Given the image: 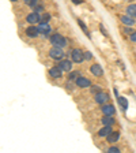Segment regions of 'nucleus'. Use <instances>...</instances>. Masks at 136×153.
<instances>
[{"mask_svg":"<svg viewBox=\"0 0 136 153\" xmlns=\"http://www.w3.org/2000/svg\"><path fill=\"white\" fill-rule=\"evenodd\" d=\"M108 152H110V153H118L120 152V149L118 148H114V146H112V148H109V150Z\"/></svg>","mask_w":136,"mask_h":153,"instance_id":"nucleus-26","label":"nucleus"},{"mask_svg":"<svg viewBox=\"0 0 136 153\" xmlns=\"http://www.w3.org/2000/svg\"><path fill=\"white\" fill-rule=\"evenodd\" d=\"M118 138H120V133H117V131H112L108 137H106V140H108L109 143H114V142H117L118 141Z\"/></svg>","mask_w":136,"mask_h":153,"instance_id":"nucleus-12","label":"nucleus"},{"mask_svg":"<svg viewBox=\"0 0 136 153\" xmlns=\"http://www.w3.org/2000/svg\"><path fill=\"white\" fill-rule=\"evenodd\" d=\"M59 67H60L63 71H71V70H72L71 60H63V59H61L60 63H59Z\"/></svg>","mask_w":136,"mask_h":153,"instance_id":"nucleus-10","label":"nucleus"},{"mask_svg":"<svg viewBox=\"0 0 136 153\" xmlns=\"http://www.w3.org/2000/svg\"><path fill=\"white\" fill-rule=\"evenodd\" d=\"M99 29H101V33H102V34H104V36H106V37H108V32H106V29L104 27V25H102V23H101V25H99Z\"/></svg>","mask_w":136,"mask_h":153,"instance_id":"nucleus-25","label":"nucleus"},{"mask_svg":"<svg viewBox=\"0 0 136 153\" xmlns=\"http://www.w3.org/2000/svg\"><path fill=\"white\" fill-rule=\"evenodd\" d=\"M48 21H51V14H49V13H45L44 15L41 16V22H48Z\"/></svg>","mask_w":136,"mask_h":153,"instance_id":"nucleus-23","label":"nucleus"},{"mask_svg":"<svg viewBox=\"0 0 136 153\" xmlns=\"http://www.w3.org/2000/svg\"><path fill=\"white\" fill-rule=\"evenodd\" d=\"M109 100V96H108V93H104V92H99V93H97L95 94V101L98 102V104H101V105H104L105 102Z\"/></svg>","mask_w":136,"mask_h":153,"instance_id":"nucleus-8","label":"nucleus"},{"mask_svg":"<svg viewBox=\"0 0 136 153\" xmlns=\"http://www.w3.org/2000/svg\"><path fill=\"white\" fill-rule=\"evenodd\" d=\"M61 74H63V70H61L60 67H52L51 70H49V75L52 76V78H60Z\"/></svg>","mask_w":136,"mask_h":153,"instance_id":"nucleus-9","label":"nucleus"},{"mask_svg":"<svg viewBox=\"0 0 136 153\" xmlns=\"http://www.w3.org/2000/svg\"><path fill=\"white\" fill-rule=\"evenodd\" d=\"M90 73H91L94 76H102L104 75V68L101 67V64L95 63L90 67Z\"/></svg>","mask_w":136,"mask_h":153,"instance_id":"nucleus-4","label":"nucleus"},{"mask_svg":"<svg viewBox=\"0 0 136 153\" xmlns=\"http://www.w3.org/2000/svg\"><path fill=\"white\" fill-rule=\"evenodd\" d=\"M80 76V73L79 71H71L70 73V75H68V79H76V78H79Z\"/></svg>","mask_w":136,"mask_h":153,"instance_id":"nucleus-20","label":"nucleus"},{"mask_svg":"<svg viewBox=\"0 0 136 153\" xmlns=\"http://www.w3.org/2000/svg\"><path fill=\"white\" fill-rule=\"evenodd\" d=\"M127 14L132 18H136V4H131L127 7Z\"/></svg>","mask_w":136,"mask_h":153,"instance_id":"nucleus-18","label":"nucleus"},{"mask_svg":"<svg viewBox=\"0 0 136 153\" xmlns=\"http://www.w3.org/2000/svg\"><path fill=\"white\" fill-rule=\"evenodd\" d=\"M65 88H67V89H68V90H70V89H72V88H74L72 79H68V81H67V83H65Z\"/></svg>","mask_w":136,"mask_h":153,"instance_id":"nucleus-24","label":"nucleus"},{"mask_svg":"<svg viewBox=\"0 0 136 153\" xmlns=\"http://www.w3.org/2000/svg\"><path fill=\"white\" fill-rule=\"evenodd\" d=\"M112 131H113L112 130V126H104V127L98 131V135L99 137H108Z\"/></svg>","mask_w":136,"mask_h":153,"instance_id":"nucleus-14","label":"nucleus"},{"mask_svg":"<svg viewBox=\"0 0 136 153\" xmlns=\"http://www.w3.org/2000/svg\"><path fill=\"white\" fill-rule=\"evenodd\" d=\"M124 32H125V34H129L131 36L133 32H135V30H132L131 27H125V29H124Z\"/></svg>","mask_w":136,"mask_h":153,"instance_id":"nucleus-27","label":"nucleus"},{"mask_svg":"<svg viewBox=\"0 0 136 153\" xmlns=\"http://www.w3.org/2000/svg\"><path fill=\"white\" fill-rule=\"evenodd\" d=\"M26 21H27L29 23L34 25V23L41 22V15H40L38 13H32V14H29V15L26 16Z\"/></svg>","mask_w":136,"mask_h":153,"instance_id":"nucleus-7","label":"nucleus"},{"mask_svg":"<svg viewBox=\"0 0 136 153\" xmlns=\"http://www.w3.org/2000/svg\"><path fill=\"white\" fill-rule=\"evenodd\" d=\"M51 44L53 47H60V48H64L67 45V40L65 37L60 34V33H54V34L51 36Z\"/></svg>","mask_w":136,"mask_h":153,"instance_id":"nucleus-1","label":"nucleus"},{"mask_svg":"<svg viewBox=\"0 0 136 153\" xmlns=\"http://www.w3.org/2000/svg\"><path fill=\"white\" fill-rule=\"evenodd\" d=\"M99 92H102V89H101V86L99 85H94V86H91V93L93 94H97V93H99Z\"/></svg>","mask_w":136,"mask_h":153,"instance_id":"nucleus-21","label":"nucleus"},{"mask_svg":"<svg viewBox=\"0 0 136 153\" xmlns=\"http://www.w3.org/2000/svg\"><path fill=\"white\" fill-rule=\"evenodd\" d=\"M102 112H104V115H110V116H113L114 115V107L110 104H104L102 105Z\"/></svg>","mask_w":136,"mask_h":153,"instance_id":"nucleus-11","label":"nucleus"},{"mask_svg":"<svg viewBox=\"0 0 136 153\" xmlns=\"http://www.w3.org/2000/svg\"><path fill=\"white\" fill-rule=\"evenodd\" d=\"M38 33H40V30H38V27H35V26H30V27L26 29L27 37H37Z\"/></svg>","mask_w":136,"mask_h":153,"instance_id":"nucleus-13","label":"nucleus"},{"mask_svg":"<svg viewBox=\"0 0 136 153\" xmlns=\"http://www.w3.org/2000/svg\"><path fill=\"white\" fill-rule=\"evenodd\" d=\"M70 55H71L72 62H75V63H82V62L85 60V52H82L80 49H78V48L72 49V51L70 52Z\"/></svg>","mask_w":136,"mask_h":153,"instance_id":"nucleus-2","label":"nucleus"},{"mask_svg":"<svg viewBox=\"0 0 136 153\" xmlns=\"http://www.w3.org/2000/svg\"><path fill=\"white\" fill-rule=\"evenodd\" d=\"M38 30H40V33L44 36H49V33L52 32L51 26H49V23L48 22H40V25H38Z\"/></svg>","mask_w":136,"mask_h":153,"instance_id":"nucleus-6","label":"nucleus"},{"mask_svg":"<svg viewBox=\"0 0 136 153\" xmlns=\"http://www.w3.org/2000/svg\"><path fill=\"white\" fill-rule=\"evenodd\" d=\"M78 23H79V26L83 29V32L86 33V36H87V37H90V32H89V29H87V26L85 25V22H83V21H80V19H78Z\"/></svg>","mask_w":136,"mask_h":153,"instance_id":"nucleus-19","label":"nucleus"},{"mask_svg":"<svg viewBox=\"0 0 136 153\" xmlns=\"http://www.w3.org/2000/svg\"><path fill=\"white\" fill-rule=\"evenodd\" d=\"M72 1H74V3H75V4H80V3H82V1H83V0H72Z\"/></svg>","mask_w":136,"mask_h":153,"instance_id":"nucleus-31","label":"nucleus"},{"mask_svg":"<svg viewBox=\"0 0 136 153\" xmlns=\"http://www.w3.org/2000/svg\"><path fill=\"white\" fill-rule=\"evenodd\" d=\"M102 124H104V126H113L114 119L112 118L110 115H105L104 118H102Z\"/></svg>","mask_w":136,"mask_h":153,"instance_id":"nucleus-17","label":"nucleus"},{"mask_svg":"<svg viewBox=\"0 0 136 153\" xmlns=\"http://www.w3.org/2000/svg\"><path fill=\"white\" fill-rule=\"evenodd\" d=\"M23 1H25V4H27L30 7H35L38 4V0H23Z\"/></svg>","mask_w":136,"mask_h":153,"instance_id":"nucleus-22","label":"nucleus"},{"mask_svg":"<svg viewBox=\"0 0 136 153\" xmlns=\"http://www.w3.org/2000/svg\"><path fill=\"white\" fill-rule=\"evenodd\" d=\"M11 1H16V0H11Z\"/></svg>","mask_w":136,"mask_h":153,"instance_id":"nucleus-32","label":"nucleus"},{"mask_svg":"<svg viewBox=\"0 0 136 153\" xmlns=\"http://www.w3.org/2000/svg\"><path fill=\"white\" fill-rule=\"evenodd\" d=\"M120 21H121V22H123L125 26H132L133 23H135L133 18H132V16H129V15H128V16H125V15L120 16Z\"/></svg>","mask_w":136,"mask_h":153,"instance_id":"nucleus-15","label":"nucleus"},{"mask_svg":"<svg viewBox=\"0 0 136 153\" xmlns=\"http://www.w3.org/2000/svg\"><path fill=\"white\" fill-rule=\"evenodd\" d=\"M91 57H93L91 52H85V59H87V60H90Z\"/></svg>","mask_w":136,"mask_h":153,"instance_id":"nucleus-28","label":"nucleus"},{"mask_svg":"<svg viewBox=\"0 0 136 153\" xmlns=\"http://www.w3.org/2000/svg\"><path fill=\"white\" fill-rule=\"evenodd\" d=\"M64 52H63V48H60V47H53L49 51V56L52 57V59H54V60H61L64 57Z\"/></svg>","mask_w":136,"mask_h":153,"instance_id":"nucleus-3","label":"nucleus"},{"mask_svg":"<svg viewBox=\"0 0 136 153\" xmlns=\"http://www.w3.org/2000/svg\"><path fill=\"white\" fill-rule=\"evenodd\" d=\"M34 10H35V13H41L42 10H44V7H42V6H35Z\"/></svg>","mask_w":136,"mask_h":153,"instance_id":"nucleus-29","label":"nucleus"},{"mask_svg":"<svg viewBox=\"0 0 136 153\" xmlns=\"http://www.w3.org/2000/svg\"><path fill=\"white\" fill-rule=\"evenodd\" d=\"M75 83H76V86H79V88H90V86H91L90 79H87V78H85V76H82V75H80L79 78H76Z\"/></svg>","mask_w":136,"mask_h":153,"instance_id":"nucleus-5","label":"nucleus"},{"mask_svg":"<svg viewBox=\"0 0 136 153\" xmlns=\"http://www.w3.org/2000/svg\"><path fill=\"white\" fill-rule=\"evenodd\" d=\"M117 100H118V104H120L121 109H123V111H127V108H128L127 99H125V97H123V96H117Z\"/></svg>","mask_w":136,"mask_h":153,"instance_id":"nucleus-16","label":"nucleus"},{"mask_svg":"<svg viewBox=\"0 0 136 153\" xmlns=\"http://www.w3.org/2000/svg\"><path fill=\"white\" fill-rule=\"evenodd\" d=\"M131 41H132V42H136V32H133L132 34H131Z\"/></svg>","mask_w":136,"mask_h":153,"instance_id":"nucleus-30","label":"nucleus"}]
</instances>
